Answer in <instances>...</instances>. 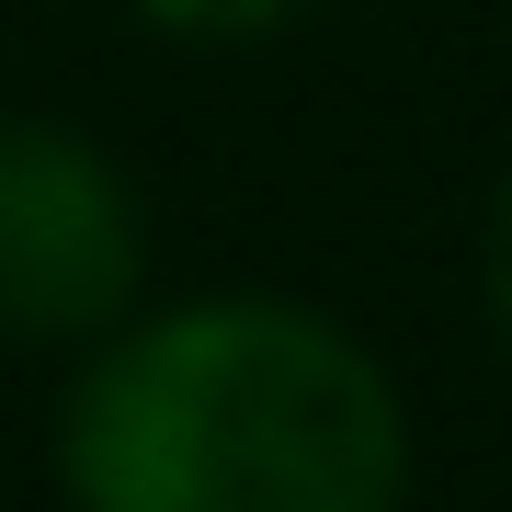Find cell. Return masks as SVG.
I'll list each match as a JSON object with an SVG mask.
<instances>
[{
    "mask_svg": "<svg viewBox=\"0 0 512 512\" xmlns=\"http://www.w3.org/2000/svg\"><path fill=\"white\" fill-rule=\"evenodd\" d=\"M410 467L387 353L319 296L205 285L69 353V512H410Z\"/></svg>",
    "mask_w": 512,
    "mask_h": 512,
    "instance_id": "obj_1",
    "label": "cell"
},
{
    "mask_svg": "<svg viewBox=\"0 0 512 512\" xmlns=\"http://www.w3.org/2000/svg\"><path fill=\"white\" fill-rule=\"evenodd\" d=\"M148 308V194L92 126L0 114V342L92 353Z\"/></svg>",
    "mask_w": 512,
    "mask_h": 512,
    "instance_id": "obj_2",
    "label": "cell"
},
{
    "mask_svg": "<svg viewBox=\"0 0 512 512\" xmlns=\"http://www.w3.org/2000/svg\"><path fill=\"white\" fill-rule=\"evenodd\" d=\"M160 35H183V46H251V35H274V23H296L308 0H137Z\"/></svg>",
    "mask_w": 512,
    "mask_h": 512,
    "instance_id": "obj_3",
    "label": "cell"
},
{
    "mask_svg": "<svg viewBox=\"0 0 512 512\" xmlns=\"http://www.w3.org/2000/svg\"><path fill=\"white\" fill-rule=\"evenodd\" d=\"M478 308H490V342L512 353V171L490 183V217H478Z\"/></svg>",
    "mask_w": 512,
    "mask_h": 512,
    "instance_id": "obj_4",
    "label": "cell"
}]
</instances>
